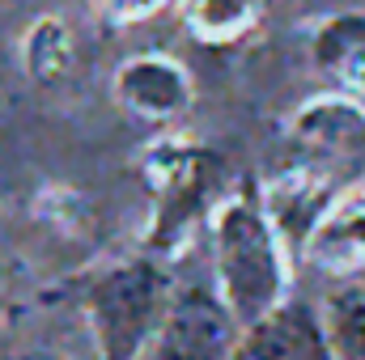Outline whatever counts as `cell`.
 <instances>
[{
  "label": "cell",
  "mask_w": 365,
  "mask_h": 360,
  "mask_svg": "<svg viewBox=\"0 0 365 360\" xmlns=\"http://www.w3.org/2000/svg\"><path fill=\"white\" fill-rule=\"evenodd\" d=\"M175 297V280L158 259H123L106 268L86 292L93 344L102 360H136L162 327Z\"/></svg>",
  "instance_id": "7a4b0ae2"
},
{
  "label": "cell",
  "mask_w": 365,
  "mask_h": 360,
  "mask_svg": "<svg viewBox=\"0 0 365 360\" xmlns=\"http://www.w3.org/2000/svg\"><path fill=\"white\" fill-rule=\"evenodd\" d=\"M242 327L212 284H182L136 360H238Z\"/></svg>",
  "instance_id": "277c9868"
},
{
  "label": "cell",
  "mask_w": 365,
  "mask_h": 360,
  "mask_svg": "<svg viewBox=\"0 0 365 360\" xmlns=\"http://www.w3.org/2000/svg\"><path fill=\"white\" fill-rule=\"evenodd\" d=\"M110 90L119 97L123 110H132L145 123H175L191 110V73L179 60L162 55V51H140L128 55L110 81Z\"/></svg>",
  "instance_id": "5b68a950"
},
{
  "label": "cell",
  "mask_w": 365,
  "mask_h": 360,
  "mask_svg": "<svg viewBox=\"0 0 365 360\" xmlns=\"http://www.w3.org/2000/svg\"><path fill=\"white\" fill-rule=\"evenodd\" d=\"M289 144V162L310 166L340 191H357V182L365 179V110L336 93H319L293 110Z\"/></svg>",
  "instance_id": "3957f363"
},
{
  "label": "cell",
  "mask_w": 365,
  "mask_h": 360,
  "mask_svg": "<svg viewBox=\"0 0 365 360\" xmlns=\"http://www.w3.org/2000/svg\"><path fill=\"white\" fill-rule=\"evenodd\" d=\"M238 360H336L319 309L302 301H284L268 318L242 331Z\"/></svg>",
  "instance_id": "ba28073f"
},
{
  "label": "cell",
  "mask_w": 365,
  "mask_h": 360,
  "mask_svg": "<svg viewBox=\"0 0 365 360\" xmlns=\"http://www.w3.org/2000/svg\"><path fill=\"white\" fill-rule=\"evenodd\" d=\"M336 360H365V275L336 280L319 305Z\"/></svg>",
  "instance_id": "9c48e42d"
},
{
  "label": "cell",
  "mask_w": 365,
  "mask_h": 360,
  "mask_svg": "<svg viewBox=\"0 0 365 360\" xmlns=\"http://www.w3.org/2000/svg\"><path fill=\"white\" fill-rule=\"evenodd\" d=\"M98 4H102V13H106L110 26H136L145 17L162 13L170 0H98Z\"/></svg>",
  "instance_id": "7c38bea8"
},
{
  "label": "cell",
  "mask_w": 365,
  "mask_h": 360,
  "mask_svg": "<svg viewBox=\"0 0 365 360\" xmlns=\"http://www.w3.org/2000/svg\"><path fill=\"white\" fill-rule=\"evenodd\" d=\"M73 55H77V38H73L68 21L56 17V13L34 17L30 30L21 34V68H26V77L34 85L60 81L73 68Z\"/></svg>",
  "instance_id": "30bf717a"
},
{
  "label": "cell",
  "mask_w": 365,
  "mask_h": 360,
  "mask_svg": "<svg viewBox=\"0 0 365 360\" xmlns=\"http://www.w3.org/2000/svg\"><path fill=\"white\" fill-rule=\"evenodd\" d=\"M310 64L327 93L365 110V13L344 9L310 30Z\"/></svg>",
  "instance_id": "8992f818"
},
{
  "label": "cell",
  "mask_w": 365,
  "mask_h": 360,
  "mask_svg": "<svg viewBox=\"0 0 365 360\" xmlns=\"http://www.w3.org/2000/svg\"><path fill=\"white\" fill-rule=\"evenodd\" d=\"M264 17V0H182V21L191 38L221 47L251 34Z\"/></svg>",
  "instance_id": "8fae6325"
},
{
  "label": "cell",
  "mask_w": 365,
  "mask_h": 360,
  "mask_svg": "<svg viewBox=\"0 0 365 360\" xmlns=\"http://www.w3.org/2000/svg\"><path fill=\"white\" fill-rule=\"evenodd\" d=\"M302 259L323 275H365V191H344L302 242Z\"/></svg>",
  "instance_id": "52a82bcc"
},
{
  "label": "cell",
  "mask_w": 365,
  "mask_h": 360,
  "mask_svg": "<svg viewBox=\"0 0 365 360\" xmlns=\"http://www.w3.org/2000/svg\"><path fill=\"white\" fill-rule=\"evenodd\" d=\"M208 255H212V288L230 305L242 331L280 309L284 301H293L289 242L259 199L230 195L208 212Z\"/></svg>",
  "instance_id": "6da1fadb"
}]
</instances>
